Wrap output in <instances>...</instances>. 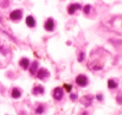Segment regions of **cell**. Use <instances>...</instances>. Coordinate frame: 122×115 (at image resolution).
<instances>
[{
  "mask_svg": "<svg viewBox=\"0 0 122 115\" xmlns=\"http://www.w3.org/2000/svg\"><path fill=\"white\" fill-rule=\"evenodd\" d=\"M11 95H12V97H13V99H19V97L21 96V91H20L18 88H13V89H12V94H11Z\"/></svg>",
  "mask_w": 122,
  "mask_h": 115,
  "instance_id": "12",
  "label": "cell"
},
{
  "mask_svg": "<svg viewBox=\"0 0 122 115\" xmlns=\"http://www.w3.org/2000/svg\"><path fill=\"white\" fill-rule=\"evenodd\" d=\"M29 68H30V73H31L32 75H35V74L38 71V70H37V69H38V62H37V61H36V62H33Z\"/></svg>",
  "mask_w": 122,
  "mask_h": 115,
  "instance_id": "11",
  "label": "cell"
},
{
  "mask_svg": "<svg viewBox=\"0 0 122 115\" xmlns=\"http://www.w3.org/2000/svg\"><path fill=\"white\" fill-rule=\"evenodd\" d=\"M77 10H82V6L80 4H70L68 6V13L69 14H74Z\"/></svg>",
  "mask_w": 122,
  "mask_h": 115,
  "instance_id": "6",
  "label": "cell"
},
{
  "mask_svg": "<svg viewBox=\"0 0 122 115\" xmlns=\"http://www.w3.org/2000/svg\"><path fill=\"white\" fill-rule=\"evenodd\" d=\"M36 113H37V114H43V113H44V106H38V107H37V109H36Z\"/></svg>",
  "mask_w": 122,
  "mask_h": 115,
  "instance_id": "14",
  "label": "cell"
},
{
  "mask_svg": "<svg viewBox=\"0 0 122 115\" xmlns=\"http://www.w3.org/2000/svg\"><path fill=\"white\" fill-rule=\"evenodd\" d=\"M70 99H71L72 101H75V100H77V95H76V94H71V95H70Z\"/></svg>",
  "mask_w": 122,
  "mask_h": 115,
  "instance_id": "17",
  "label": "cell"
},
{
  "mask_svg": "<svg viewBox=\"0 0 122 115\" xmlns=\"http://www.w3.org/2000/svg\"><path fill=\"white\" fill-rule=\"evenodd\" d=\"M44 27H45V30L49 31V32L53 31V29H55V20H53L52 18H49V19L46 20V23L44 24Z\"/></svg>",
  "mask_w": 122,
  "mask_h": 115,
  "instance_id": "4",
  "label": "cell"
},
{
  "mask_svg": "<svg viewBox=\"0 0 122 115\" xmlns=\"http://www.w3.org/2000/svg\"><path fill=\"white\" fill-rule=\"evenodd\" d=\"M26 25L29 26V27H35L36 26V19L32 17V16H29V17H26Z\"/></svg>",
  "mask_w": 122,
  "mask_h": 115,
  "instance_id": "7",
  "label": "cell"
},
{
  "mask_svg": "<svg viewBox=\"0 0 122 115\" xmlns=\"http://www.w3.org/2000/svg\"><path fill=\"white\" fill-rule=\"evenodd\" d=\"M90 8H91V6H90V5H85V6L83 7V11H84V13H85V14H88V13L90 12Z\"/></svg>",
  "mask_w": 122,
  "mask_h": 115,
  "instance_id": "15",
  "label": "cell"
},
{
  "mask_svg": "<svg viewBox=\"0 0 122 115\" xmlns=\"http://www.w3.org/2000/svg\"><path fill=\"white\" fill-rule=\"evenodd\" d=\"M64 88L66 89V91H71V87L69 84H64Z\"/></svg>",
  "mask_w": 122,
  "mask_h": 115,
  "instance_id": "18",
  "label": "cell"
},
{
  "mask_svg": "<svg viewBox=\"0 0 122 115\" xmlns=\"http://www.w3.org/2000/svg\"><path fill=\"white\" fill-rule=\"evenodd\" d=\"M108 88L109 89H115V88H117V83L114 79H109L108 81Z\"/></svg>",
  "mask_w": 122,
  "mask_h": 115,
  "instance_id": "13",
  "label": "cell"
},
{
  "mask_svg": "<svg viewBox=\"0 0 122 115\" xmlns=\"http://www.w3.org/2000/svg\"><path fill=\"white\" fill-rule=\"evenodd\" d=\"M21 17H23V12H21V10H14V11H12L11 14H10V18H11V20H13V21H18V20H20Z\"/></svg>",
  "mask_w": 122,
  "mask_h": 115,
  "instance_id": "2",
  "label": "cell"
},
{
  "mask_svg": "<svg viewBox=\"0 0 122 115\" xmlns=\"http://www.w3.org/2000/svg\"><path fill=\"white\" fill-rule=\"evenodd\" d=\"M97 100H98V101H102V100H103V95H102V94H98V95H97Z\"/></svg>",
  "mask_w": 122,
  "mask_h": 115,
  "instance_id": "19",
  "label": "cell"
},
{
  "mask_svg": "<svg viewBox=\"0 0 122 115\" xmlns=\"http://www.w3.org/2000/svg\"><path fill=\"white\" fill-rule=\"evenodd\" d=\"M76 83L80 85V87H85L88 84V77L85 75H78L76 77Z\"/></svg>",
  "mask_w": 122,
  "mask_h": 115,
  "instance_id": "3",
  "label": "cell"
},
{
  "mask_svg": "<svg viewBox=\"0 0 122 115\" xmlns=\"http://www.w3.org/2000/svg\"><path fill=\"white\" fill-rule=\"evenodd\" d=\"M78 61H80V62L84 61V52H81V53H80V56H78Z\"/></svg>",
  "mask_w": 122,
  "mask_h": 115,
  "instance_id": "16",
  "label": "cell"
},
{
  "mask_svg": "<svg viewBox=\"0 0 122 115\" xmlns=\"http://www.w3.org/2000/svg\"><path fill=\"white\" fill-rule=\"evenodd\" d=\"M32 94H33V95H41V94H44V88H43L41 85H36V87H33Z\"/></svg>",
  "mask_w": 122,
  "mask_h": 115,
  "instance_id": "8",
  "label": "cell"
},
{
  "mask_svg": "<svg viewBox=\"0 0 122 115\" xmlns=\"http://www.w3.org/2000/svg\"><path fill=\"white\" fill-rule=\"evenodd\" d=\"M19 64H20V67H21L23 69H29V67H30V61H29L27 58H21L20 62H19Z\"/></svg>",
  "mask_w": 122,
  "mask_h": 115,
  "instance_id": "9",
  "label": "cell"
},
{
  "mask_svg": "<svg viewBox=\"0 0 122 115\" xmlns=\"http://www.w3.org/2000/svg\"><path fill=\"white\" fill-rule=\"evenodd\" d=\"M63 95H64V91H63V88H61V87L55 88L53 91H52V96H53V99L57 100V101L62 100V99H63Z\"/></svg>",
  "mask_w": 122,
  "mask_h": 115,
  "instance_id": "1",
  "label": "cell"
},
{
  "mask_svg": "<svg viewBox=\"0 0 122 115\" xmlns=\"http://www.w3.org/2000/svg\"><path fill=\"white\" fill-rule=\"evenodd\" d=\"M82 102L84 103V106H90L91 105V102H92V96L91 95H86V96H84L83 99H82Z\"/></svg>",
  "mask_w": 122,
  "mask_h": 115,
  "instance_id": "10",
  "label": "cell"
},
{
  "mask_svg": "<svg viewBox=\"0 0 122 115\" xmlns=\"http://www.w3.org/2000/svg\"><path fill=\"white\" fill-rule=\"evenodd\" d=\"M36 75H37V77L39 78V79H46L47 77L50 76V74H49V71L46 70V69H39L37 73H36Z\"/></svg>",
  "mask_w": 122,
  "mask_h": 115,
  "instance_id": "5",
  "label": "cell"
}]
</instances>
